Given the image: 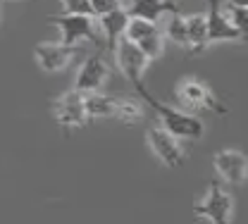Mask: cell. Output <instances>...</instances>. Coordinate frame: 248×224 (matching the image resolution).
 <instances>
[{"label": "cell", "instance_id": "9", "mask_svg": "<svg viewBox=\"0 0 248 224\" xmlns=\"http://www.w3.org/2000/svg\"><path fill=\"white\" fill-rule=\"evenodd\" d=\"M213 167L217 172V179L222 184L241 186L248 177V160L246 155L236 148H222L213 155Z\"/></svg>", "mask_w": 248, "mask_h": 224}, {"label": "cell", "instance_id": "19", "mask_svg": "<svg viewBox=\"0 0 248 224\" xmlns=\"http://www.w3.org/2000/svg\"><path fill=\"white\" fill-rule=\"evenodd\" d=\"M139 48H141V53L155 62V60H160L162 55H165V48H167V41H165V36H162V29L160 31L151 33V36H146V38H141L139 43H136Z\"/></svg>", "mask_w": 248, "mask_h": 224}, {"label": "cell", "instance_id": "4", "mask_svg": "<svg viewBox=\"0 0 248 224\" xmlns=\"http://www.w3.org/2000/svg\"><path fill=\"white\" fill-rule=\"evenodd\" d=\"M48 22H53L60 31V43L64 45H81V43H100V29L91 15H50Z\"/></svg>", "mask_w": 248, "mask_h": 224}, {"label": "cell", "instance_id": "23", "mask_svg": "<svg viewBox=\"0 0 248 224\" xmlns=\"http://www.w3.org/2000/svg\"><path fill=\"white\" fill-rule=\"evenodd\" d=\"M227 5H234V7H248V0H227Z\"/></svg>", "mask_w": 248, "mask_h": 224}, {"label": "cell", "instance_id": "15", "mask_svg": "<svg viewBox=\"0 0 248 224\" xmlns=\"http://www.w3.org/2000/svg\"><path fill=\"white\" fill-rule=\"evenodd\" d=\"M112 117L122 124H139L146 117V105L139 98H129V96H115V110Z\"/></svg>", "mask_w": 248, "mask_h": 224}, {"label": "cell", "instance_id": "20", "mask_svg": "<svg viewBox=\"0 0 248 224\" xmlns=\"http://www.w3.org/2000/svg\"><path fill=\"white\" fill-rule=\"evenodd\" d=\"M224 12L229 17V22L239 29V31L246 36V27H248V7H234V5H224Z\"/></svg>", "mask_w": 248, "mask_h": 224}, {"label": "cell", "instance_id": "21", "mask_svg": "<svg viewBox=\"0 0 248 224\" xmlns=\"http://www.w3.org/2000/svg\"><path fill=\"white\" fill-rule=\"evenodd\" d=\"M60 5L62 15H91V17H95L89 0H60Z\"/></svg>", "mask_w": 248, "mask_h": 224}, {"label": "cell", "instance_id": "22", "mask_svg": "<svg viewBox=\"0 0 248 224\" xmlns=\"http://www.w3.org/2000/svg\"><path fill=\"white\" fill-rule=\"evenodd\" d=\"M89 2H91V10L95 17H98V15H105V12H110V10L124 7L120 0H89Z\"/></svg>", "mask_w": 248, "mask_h": 224}, {"label": "cell", "instance_id": "3", "mask_svg": "<svg viewBox=\"0 0 248 224\" xmlns=\"http://www.w3.org/2000/svg\"><path fill=\"white\" fill-rule=\"evenodd\" d=\"M193 215L210 224H229L234 217V195L219 179H213L205 195L193 205Z\"/></svg>", "mask_w": 248, "mask_h": 224}, {"label": "cell", "instance_id": "17", "mask_svg": "<svg viewBox=\"0 0 248 224\" xmlns=\"http://www.w3.org/2000/svg\"><path fill=\"white\" fill-rule=\"evenodd\" d=\"M162 29V36L167 43H174L179 48H186V24H184V15L179 10H172L167 22L160 27Z\"/></svg>", "mask_w": 248, "mask_h": 224}, {"label": "cell", "instance_id": "1", "mask_svg": "<svg viewBox=\"0 0 248 224\" xmlns=\"http://www.w3.org/2000/svg\"><path fill=\"white\" fill-rule=\"evenodd\" d=\"M136 91H139L141 100L155 112L160 127H165L172 136H177L179 141H201V138H203L205 122H203L198 115L188 112V110L179 107V105L174 107V105H167V103L157 100L155 96H151V91H148L143 84L136 86Z\"/></svg>", "mask_w": 248, "mask_h": 224}, {"label": "cell", "instance_id": "2", "mask_svg": "<svg viewBox=\"0 0 248 224\" xmlns=\"http://www.w3.org/2000/svg\"><path fill=\"white\" fill-rule=\"evenodd\" d=\"M174 103L188 112H215V115H227V105L215 96V91L196 79V76H182L174 86Z\"/></svg>", "mask_w": 248, "mask_h": 224}, {"label": "cell", "instance_id": "10", "mask_svg": "<svg viewBox=\"0 0 248 224\" xmlns=\"http://www.w3.org/2000/svg\"><path fill=\"white\" fill-rule=\"evenodd\" d=\"M205 27H208V48L217 45V43H229V41H244L246 36L239 31L219 0H208V12H205Z\"/></svg>", "mask_w": 248, "mask_h": 224}, {"label": "cell", "instance_id": "12", "mask_svg": "<svg viewBox=\"0 0 248 224\" xmlns=\"http://www.w3.org/2000/svg\"><path fill=\"white\" fill-rule=\"evenodd\" d=\"M95 22H98L100 36L105 38L108 48L112 50L115 43L124 36V27H126V22H129V12H126V7H117V10H110V12H105V15H98Z\"/></svg>", "mask_w": 248, "mask_h": 224}, {"label": "cell", "instance_id": "13", "mask_svg": "<svg viewBox=\"0 0 248 224\" xmlns=\"http://www.w3.org/2000/svg\"><path fill=\"white\" fill-rule=\"evenodd\" d=\"M186 24V50L188 55H203L208 50V27L205 12H193L184 17Z\"/></svg>", "mask_w": 248, "mask_h": 224}, {"label": "cell", "instance_id": "14", "mask_svg": "<svg viewBox=\"0 0 248 224\" xmlns=\"http://www.w3.org/2000/svg\"><path fill=\"white\" fill-rule=\"evenodd\" d=\"M172 10H179L177 2H172V0H131L126 5V12L131 17H143L151 22H160Z\"/></svg>", "mask_w": 248, "mask_h": 224}, {"label": "cell", "instance_id": "16", "mask_svg": "<svg viewBox=\"0 0 248 224\" xmlns=\"http://www.w3.org/2000/svg\"><path fill=\"white\" fill-rule=\"evenodd\" d=\"M84 110L89 122L91 119H110L115 110V96H108L103 91H89L84 93Z\"/></svg>", "mask_w": 248, "mask_h": 224}, {"label": "cell", "instance_id": "7", "mask_svg": "<svg viewBox=\"0 0 248 224\" xmlns=\"http://www.w3.org/2000/svg\"><path fill=\"white\" fill-rule=\"evenodd\" d=\"M146 143H148V150H151L165 167L179 169V167L184 164L186 153H184V148H182V143H179V138L172 136L165 127L155 124V127L146 129Z\"/></svg>", "mask_w": 248, "mask_h": 224}, {"label": "cell", "instance_id": "5", "mask_svg": "<svg viewBox=\"0 0 248 224\" xmlns=\"http://www.w3.org/2000/svg\"><path fill=\"white\" fill-rule=\"evenodd\" d=\"M81 53H84V45H64L60 41H43L36 45L33 60L46 74H60L77 62Z\"/></svg>", "mask_w": 248, "mask_h": 224}, {"label": "cell", "instance_id": "8", "mask_svg": "<svg viewBox=\"0 0 248 224\" xmlns=\"http://www.w3.org/2000/svg\"><path fill=\"white\" fill-rule=\"evenodd\" d=\"M53 117L64 134L86 127L89 117H86V110H84V93L77 91V89H69L62 96H58L53 100Z\"/></svg>", "mask_w": 248, "mask_h": 224}, {"label": "cell", "instance_id": "18", "mask_svg": "<svg viewBox=\"0 0 248 224\" xmlns=\"http://www.w3.org/2000/svg\"><path fill=\"white\" fill-rule=\"evenodd\" d=\"M160 31V24L157 22H151V19H143V17H131L129 15V22L124 27V38L131 41V43H139L141 38L151 36V33Z\"/></svg>", "mask_w": 248, "mask_h": 224}, {"label": "cell", "instance_id": "11", "mask_svg": "<svg viewBox=\"0 0 248 224\" xmlns=\"http://www.w3.org/2000/svg\"><path fill=\"white\" fill-rule=\"evenodd\" d=\"M110 76V64L108 60L95 53V55H89L84 58L79 69H77V76H74V89L81 91V93H89V91H100L105 86Z\"/></svg>", "mask_w": 248, "mask_h": 224}, {"label": "cell", "instance_id": "6", "mask_svg": "<svg viewBox=\"0 0 248 224\" xmlns=\"http://www.w3.org/2000/svg\"><path fill=\"white\" fill-rule=\"evenodd\" d=\"M112 60H115V67L120 69V74H122L134 89L143 84V74H146L151 60L141 53V48H139L136 43L126 41L122 36V38L115 43V48H112Z\"/></svg>", "mask_w": 248, "mask_h": 224}]
</instances>
